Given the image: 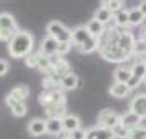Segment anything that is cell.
Returning a JSON list of instances; mask_svg holds the SVG:
<instances>
[{
  "label": "cell",
  "mask_w": 146,
  "mask_h": 139,
  "mask_svg": "<svg viewBox=\"0 0 146 139\" xmlns=\"http://www.w3.org/2000/svg\"><path fill=\"white\" fill-rule=\"evenodd\" d=\"M120 32L122 29L119 28H109L106 29L104 34L99 37V55L104 58L106 62H112V63H122L127 62L131 55H128L119 44L120 39Z\"/></svg>",
  "instance_id": "1"
},
{
  "label": "cell",
  "mask_w": 146,
  "mask_h": 139,
  "mask_svg": "<svg viewBox=\"0 0 146 139\" xmlns=\"http://www.w3.org/2000/svg\"><path fill=\"white\" fill-rule=\"evenodd\" d=\"M8 55L11 58H26L34 50V36L28 31H18L8 42Z\"/></svg>",
  "instance_id": "2"
},
{
  "label": "cell",
  "mask_w": 146,
  "mask_h": 139,
  "mask_svg": "<svg viewBox=\"0 0 146 139\" xmlns=\"http://www.w3.org/2000/svg\"><path fill=\"white\" fill-rule=\"evenodd\" d=\"M18 29V23H16L15 16L10 15L8 11H2L0 13V41L2 42H10V39L15 36Z\"/></svg>",
  "instance_id": "3"
},
{
  "label": "cell",
  "mask_w": 146,
  "mask_h": 139,
  "mask_svg": "<svg viewBox=\"0 0 146 139\" xmlns=\"http://www.w3.org/2000/svg\"><path fill=\"white\" fill-rule=\"evenodd\" d=\"M47 36L54 37L58 44H62V42L72 44V29H68L63 23L57 20H52L47 23Z\"/></svg>",
  "instance_id": "4"
},
{
  "label": "cell",
  "mask_w": 146,
  "mask_h": 139,
  "mask_svg": "<svg viewBox=\"0 0 146 139\" xmlns=\"http://www.w3.org/2000/svg\"><path fill=\"white\" fill-rule=\"evenodd\" d=\"M39 102L44 108L49 105H67V97L62 89H52V91H44L39 96Z\"/></svg>",
  "instance_id": "5"
},
{
  "label": "cell",
  "mask_w": 146,
  "mask_h": 139,
  "mask_svg": "<svg viewBox=\"0 0 146 139\" xmlns=\"http://www.w3.org/2000/svg\"><path fill=\"white\" fill-rule=\"evenodd\" d=\"M120 123V115L110 108H104L101 110L98 115V126H102L106 129H112L114 126Z\"/></svg>",
  "instance_id": "6"
},
{
  "label": "cell",
  "mask_w": 146,
  "mask_h": 139,
  "mask_svg": "<svg viewBox=\"0 0 146 139\" xmlns=\"http://www.w3.org/2000/svg\"><path fill=\"white\" fill-rule=\"evenodd\" d=\"M50 67L52 68H50V73H49V74L55 76L57 79H62L65 74L70 73V63H68L63 57H58V55L50 57Z\"/></svg>",
  "instance_id": "7"
},
{
  "label": "cell",
  "mask_w": 146,
  "mask_h": 139,
  "mask_svg": "<svg viewBox=\"0 0 146 139\" xmlns=\"http://www.w3.org/2000/svg\"><path fill=\"white\" fill-rule=\"evenodd\" d=\"M128 112L135 113L141 120L146 118V92L136 94L131 97L130 103H128Z\"/></svg>",
  "instance_id": "8"
},
{
  "label": "cell",
  "mask_w": 146,
  "mask_h": 139,
  "mask_svg": "<svg viewBox=\"0 0 146 139\" xmlns=\"http://www.w3.org/2000/svg\"><path fill=\"white\" fill-rule=\"evenodd\" d=\"M91 37L93 36L88 32L86 26H76V28L72 29V45H75L78 49V47H81L83 44H86Z\"/></svg>",
  "instance_id": "9"
},
{
  "label": "cell",
  "mask_w": 146,
  "mask_h": 139,
  "mask_svg": "<svg viewBox=\"0 0 146 139\" xmlns=\"http://www.w3.org/2000/svg\"><path fill=\"white\" fill-rule=\"evenodd\" d=\"M57 47H58V42L50 36H46L44 39L41 41V47H39V53L46 55V57H55L57 55Z\"/></svg>",
  "instance_id": "10"
},
{
  "label": "cell",
  "mask_w": 146,
  "mask_h": 139,
  "mask_svg": "<svg viewBox=\"0 0 146 139\" xmlns=\"http://www.w3.org/2000/svg\"><path fill=\"white\" fill-rule=\"evenodd\" d=\"M5 103L10 107L11 113L15 115V117H18V118H21V117H25V115L28 113L26 103H25V102H20V100H16V99H13L10 94L5 97Z\"/></svg>",
  "instance_id": "11"
},
{
  "label": "cell",
  "mask_w": 146,
  "mask_h": 139,
  "mask_svg": "<svg viewBox=\"0 0 146 139\" xmlns=\"http://www.w3.org/2000/svg\"><path fill=\"white\" fill-rule=\"evenodd\" d=\"M62 128H63V133L70 134V133H73V131H76V129L81 128V120L76 115L67 113L62 118Z\"/></svg>",
  "instance_id": "12"
},
{
  "label": "cell",
  "mask_w": 146,
  "mask_h": 139,
  "mask_svg": "<svg viewBox=\"0 0 146 139\" xmlns=\"http://www.w3.org/2000/svg\"><path fill=\"white\" fill-rule=\"evenodd\" d=\"M86 139H115L110 129H106L102 126H93L86 129Z\"/></svg>",
  "instance_id": "13"
},
{
  "label": "cell",
  "mask_w": 146,
  "mask_h": 139,
  "mask_svg": "<svg viewBox=\"0 0 146 139\" xmlns=\"http://www.w3.org/2000/svg\"><path fill=\"white\" fill-rule=\"evenodd\" d=\"M28 133L34 136V138H39L42 134L47 133V126H46V120L42 118H33L29 123H28Z\"/></svg>",
  "instance_id": "14"
},
{
  "label": "cell",
  "mask_w": 146,
  "mask_h": 139,
  "mask_svg": "<svg viewBox=\"0 0 146 139\" xmlns=\"http://www.w3.org/2000/svg\"><path fill=\"white\" fill-rule=\"evenodd\" d=\"M141 121H143V120L138 118V117H136L135 113H131V112H127V113L120 115V125L125 129H128V131L141 126Z\"/></svg>",
  "instance_id": "15"
},
{
  "label": "cell",
  "mask_w": 146,
  "mask_h": 139,
  "mask_svg": "<svg viewBox=\"0 0 146 139\" xmlns=\"http://www.w3.org/2000/svg\"><path fill=\"white\" fill-rule=\"evenodd\" d=\"M80 86V78L76 73L70 71L68 74H65V76L60 79V88H62V91H73V89H76Z\"/></svg>",
  "instance_id": "16"
},
{
  "label": "cell",
  "mask_w": 146,
  "mask_h": 139,
  "mask_svg": "<svg viewBox=\"0 0 146 139\" xmlns=\"http://www.w3.org/2000/svg\"><path fill=\"white\" fill-rule=\"evenodd\" d=\"M130 92L131 91L128 89V86L127 84H122V82H114L109 88V94L115 99H125L130 96Z\"/></svg>",
  "instance_id": "17"
},
{
  "label": "cell",
  "mask_w": 146,
  "mask_h": 139,
  "mask_svg": "<svg viewBox=\"0 0 146 139\" xmlns=\"http://www.w3.org/2000/svg\"><path fill=\"white\" fill-rule=\"evenodd\" d=\"M131 74V68H127L123 65H120L114 70V82H122V84H127L130 81Z\"/></svg>",
  "instance_id": "18"
},
{
  "label": "cell",
  "mask_w": 146,
  "mask_h": 139,
  "mask_svg": "<svg viewBox=\"0 0 146 139\" xmlns=\"http://www.w3.org/2000/svg\"><path fill=\"white\" fill-rule=\"evenodd\" d=\"M84 26H86V29H88L89 34H91L93 37H98V39H99L106 31V26L102 24V23H99L98 20H94V18H91Z\"/></svg>",
  "instance_id": "19"
},
{
  "label": "cell",
  "mask_w": 146,
  "mask_h": 139,
  "mask_svg": "<svg viewBox=\"0 0 146 139\" xmlns=\"http://www.w3.org/2000/svg\"><path fill=\"white\" fill-rule=\"evenodd\" d=\"M46 126H47V134H52V136H57V138L63 134L62 120H58V118H47L46 120Z\"/></svg>",
  "instance_id": "20"
},
{
  "label": "cell",
  "mask_w": 146,
  "mask_h": 139,
  "mask_svg": "<svg viewBox=\"0 0 146 139\" xmlns=\"http://www.w3.org/2000/svg\"><path fill=\"white\" fill-rule=\"evenodd\" d=\"M47 118H58L62 120L67 115V105H49L44 108Z\"/></svg>",
  "instance_id": "21"
},
{
  "label": "cell",
  "mask_w": 146,
  "mask_h": 139,
  "mask_svg": "<svg viewBox=\"0 0 146 139\" xmlns=\"http://www.w3.org/2000/svg\"><path fill=\"white\" fill-rule=\"evenodd\" d=\"M29 94H31V91H29V88H28L26 84H18V86H15L10 91L11 97L16 99V100H20V102H25L29 97Z\"/></svg>",
  "instance_id": "22"
},
{
  "label": "cell",
  "mask_w": 146,
  "mask_h": 139,
  "mask_svg": "<svg viewBox=\"0 0 146 139\" xmlns=\"http://www.w3.org/2000/svg\"><path fill=\"white\" fill-rule=\"evenodd\" d=\"M94 20H98L99 23H102V24H109L110 21H114V15L110 13L106 7L101 5L99 8H96V11H94V16H93Z\"/></svg>",
  "instance_id": "23"
},
{
  "label": "cell",
  "mask_w": 146,
  "mask_h": 139,
  "mask_svg": "<svg viewBox=\"0 0 146 139\" xmlns=\"http://www.w3.org/2000/svg\"><path fill=\"white\" fill-rule=\"evenodd\" d=\"M145 20H146V18L143 16V13L138 10V7L128 10V24H130V26H140V24L145 23Z\"/></svg>",
  "instance_id": "24"
},
{
  "label": "cell",
  "mask_w": 146,
  "mask_h": 139,
  "mask_svg": "<svg viewBox=\"0 0 146 139\" xmlns=\"http://www.w3.org/2000/svg\"><path fill=\"white\" fill-rule=\"evenodd\" d=\"M114 23H115V28H119V29H125L128 24V10L123 8V10H120L119 13H115L114 15Z\"/></svg>",
  "instance_id": "25"
},
{
  "label": "cell",
  "mask_w": 146,
  "mask_h": 139,
  "mask_svg": "<svg viewBox=\"0 0 146 139\" xmlns=\"http://www.w3.org/2000/svg\"><path fill=\"white\" fill-rule=\"evenodd\" d=\"M101 5L106 7L112 15H115V13H119L120 10L125 8V2H122V0H104Z\"/></svg>",
  "instance_id": "26"
},
{
  "label": "cell",
  "mask_w": 146,
  "mask_h": 139,
  "mask_svg": "<svg viewBox=\"0 0 146 139\" xmlns=\"http://www.w3.org/2000/svg\"><path fill=\"white\" fill-rule=\"evenodd\" d=\"M131 74L143 81L146 76V62H135V65L131 67Z\"/></svg>",
  "instance_id": "27"
},
{
  "label": "cell",
  "mask_w": 146,
  "mask_h": 139,
  "mask_svg": "<svg viewBox=\"0 0 146 139\" xmlns=\"http://www.w3.org/2000/svg\"><path fill=\"white\" fill-rule=\"evenodd\" d=\"M50 58L46 57V55H42V53H39V58H37V70L39 71H42L44 74H49L50 73Z\"/></svg>",
  "instance_id": "28"
},
{
  "label": "cell",
  "mask_w": 146,
  "mask_h": 139,
  "mask_svg": "<svg viewBox=\"0 0 146 139\" xmlns=\"http://www.w3.org/2000/svg\"><path fill=\"white\" fill-rule=\"evenodd\" d=\"M110 131H112V134H114L115 139H128V134H130V131H128V129H125L120 123L117 125V126H114Z\"/></svg>",
  "instance_id": "29"
},
{
  "label": "cell",
  "mask_w": 146,
  "mask_h": 139,
  "mask_svg": "<svg viewBox=\"0 0 146 139\" xmlns=\"http://www.w3.org/2000/svg\"><path fill=\"white\" fill-rule=\"evenodd\" d=\"M128 139H146V126H138V128L131 129L128 134Z\"/></svg>",
  "instance_id": "30"
},
{
  "label": "cell",
  "mask_w": 146,
  "mask_h": 139,
  "mask_svg": "<svg viewBox=\"0 0 146 139\" xmlns=\"http://www.w3.org/2000/svg\"><path fill=\"white\" fill-rule=\"evenodd\" d=\"M37 58H39V52H33V53H29V55L25 58L26 67L28 68H37Z\"/></svg>",
  "instance_id": "31"
},
{
  "label": "cell",
  "mask_w": 146,
  "mask_h": 139,
  "mask_svg": "<svg viewBox=\"0 0 146 139\" xmlns=\"http://www.w3.org/2000/svg\"><path fill=\"white\" fill-rule=\"evenodd\" d=\"M70 50H72V44L62 42V44H58V47H57V55L58 57H63V55H67Z\"/></svg>",
  "instance_id": "32"
},
{
  "label": "cell",
  "mask_w": 146,
  "mask_h": 139,
  "mask_svg": "<svg viewBox=\"0 0 146 139\" xmlns=\"http://www.w3.org/2000/svg\"><path fill=\"white\" fill-rule=\"evenodd\" d=\"M68 139H86V129L80 128L76 131H73V133L68 134Z\"/></svg>",
  "instance_id": "33"
},
{
  "label": "cell",
  "mask_w": 146,
  "mask_h": 139,
  "mask_svg": "<svg viewBox=\"0 0 146 139\" xmlns=\"http://www.w3.org/2000/svg\"><path fill=\"white\" fill-rule=\"evenodd\" d=\"M8 70H10V63L7 62V60H3V58H0V78L5 76L7 73H8Z\"/></svg>",
  "instance_id": "34"
},
{
  "label": "cell",
  "mask_w": 146,
  "mask_h": 139,
  "mask_svg": "<svg viewBox=\"0 0 146 139\" xmlns=\"http://www.w3.org/2000/svg\"><path fill=\"white\" fill-rule=\"evenodd\" d=\"M141 82H143L141 79H138V78H135V76H131L130 81L127 82V86H128V89H130V91H133V89H136L138 86H140Z\"/></svg>",
  "instance_id": "35"
},
{
  "label": "cell",
  "mask_w": 146,
  "mask_h": 139,
  "mask_svg": "<svg viewBox=\"0 0 146 139\" xmlns=\"http://www.w3.org/2000/svg\"><path fill=\"white\" fill-rule=\"evenodd\" d=\"M138 10L143 13V16L146 18V0H143V2H140V5H138Z\"/></svg>",
  "instance_id": "36"
},
{
  "label": "cell",
  "mask_w": 146,
  "mask_h": 139,
  "mask_svg": "<svg viewBox=\"0 0 146 139\" xmlns=\"http://www.w3.org/2000/svg\"><path fill=\"white\" fill-rule=\"evenodd\" d=\"M140 41L146 44V26L143 28V29H141V32H140Z\"/></svg>",
  "instance_id": "37"
},
{
  "label": "cell",
  "mask_w": 146,
  "mask_h": 139,
  "mask_svg": "<svg viewBox=\"0 0 146 139\" xmlns=\"http://www.w3.org/2000/svg\"><path fill=\"white\" fill-rule=\"evenodd\" d=\"M58 139H68V134H62V136H58Z\"/></svg>",
  "instance_id": "38"
},
{
  "label": "cell",
  "mask_w": 146,
  "mask_h": 139,
  "mask_svg": "<svg viewBox=\"0 0 146 139\" xmlns=\"http://www.w3.org/2000/svg\"><path fill=\"white\" fill-rule=\"evenodd\" d=\"M143 82H145V84H146V76H145V79H143Z\"/></svg>",
  "instance_id": "39"
}]
</instances>
